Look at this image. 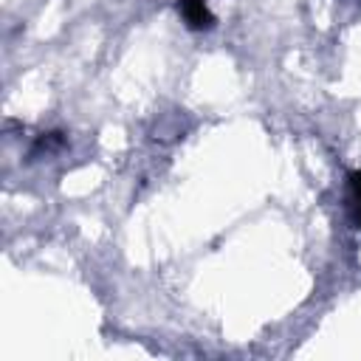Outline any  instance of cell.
Segmentation results:
<instances>
[{"label":"cell","instance_id":"obj_1","mask_svg":"<svg viewBox=\"0 0 361 361\" xmlns=\"http://www.w3.org/2000/svg\"><path fill=\"white\" fill-rule=\"evenodd\" d=\"M178 11H180L183 23L192 31H203V28H212L214 25V14L209 11L206 0H180L178 3Z\"/></svg>","mask_w":361,"mask_h":361},{"label":"cell","instance_id":"obj_2","mask_svg":"<svg viewBox=\"0 0 361 361\" xmlns=\"http://www.w3.org/2000/svg\"><path fill=\"white\" fill-rule=\"evenodd\" d=\"M350 189H353V206H355V217L361 223V169L350 175Z\"/></svg>","mask_w":361,"mask_h":361}]
</instances>
